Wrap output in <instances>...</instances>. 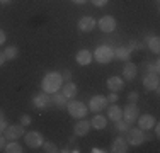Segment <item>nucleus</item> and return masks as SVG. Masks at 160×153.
Returning <instances> with one entry per match:
<instances>
[{
	"label": "nucleus",
	"mask_w": 160,
	"mask_h": 153,
	"mask_svg": "<svg viewBox=\"0 0 160 153\" xmlns=\"http://www.w3.org/2000/svg\"><path fill=\"white\" fill-rule=\"evenodd\" d=\"M63 85V78L60 72H48L44 73L43 80H41V90L46 92V94H55L62 89Z\"/></svg>",
	"instance_id": "1"
},
{
	"label": "nucleus",
	"mask_w": 160,
	"mask_h": 153,
	"mask_svg": "<svg viewBox=\"0 0 160 153\" xmlns=\"http://www.w3.org/2000/svg\"><path fill=\"white\" fill-rule=\"evenodd\" d=\"M92 58H96L97 63L101 65H108L114 60V48L109 44H102V46H97L96 51L92 53Z\"/></svg>",
	"instance_id": "2"
},
{
	"label": "nucleus",
	"mask_w": 160,
	"mask_h": 153,
	"mask_svg": "<svg viewBox=\"0 0 160 153\" xmlns=\"http://www.w3.org/2000/svg\"><path fill=\"white\" fill-rule=\"evenodd\" d=\"M148 138L150 136H147L145 131L140 129V128H129L126 131V141H128V145H131V146H140V145H143Z\"/></svg>",
	"instance_id": "3"
},
{
	"label": "nucleus",
	"mask_w": 160,
	"mask_h": 153,
	"mask_svg": "<svg viewBox=\"0 0 160 153\" xmlns=\"http://www.w3.org/2000/svg\"><path fill=\"white\" fill-rule=\"evenodd\" d=\"M67 111H68V114H70L72 117H75V119H82V117L87 116L89 107L83 104L82 101H70L67 104Z\"/></svg>",
	"instance_id": "4"
},
{
	"label": "nucleus",
	"mask_w": 160,
	"mask_h": 153,
	"mask_svg": "<svg viewBox=\"0 0 160 153\" xmlns=\"http://www.w3.org/2000/svg\"><path fill=\"white\" fill-rule=\"evenodd\" d=\"M32 106L36 107V109H49V107L53 106V101H51V94H46V92L41 90L39 94H36L32 97Z\"/></svg>",
	"instance_id": "5"
},
{
	"label": "nucleus",
	"mask_w": 160,
	"mask_h": 153,
	"mask_svg": "<svg viewBox=\"0 0 160 153\" xmlns=\"http://www.w3.org/2000/svg\"><path fill=\"white\" fill-rule=\"evenodd\" d=\"M24 141L29 148H41L44 143V138L39 131H28L24 133Z\"/></svg>",
	"instance_id": "6"
},
{
	"label": "nucleus",
	"mask_w": 160,
	"mask_h": 153,
	"mask_svg": "<svg viewBox=\"0 0 160 153\" xmlns=\"http://www.w3.org/2000/svg\"><path fill=\"white\" fill-rule=\"evenodd\" d=\"M108 106H109V101H108V97H104V95H94V97L89 101V111H92L94 114L108 109Z\"/></svg>",
	"instance_id": "7"
},
{
	"label": "nucleus",
	"mask_w": 160,
	"mask_h": 153,
	"mask_svg": "<svg viewBox=\"0 0 160 153\" xmlns=\"http://www.w3.org/2000/svg\"><path fill=\"white\" fill-rule=\"evenodd\" d=\"M138 116H140V109L136 106V102H129L128 106L123 107V119L128 121L129 124H133V122L138 119Z\"/></svg>",
	"instance_id": "8"
},
{
	"label": "nucleus",
	"mask_w": 160,
	"mask_h": 153,
	"mask_svg": "<svg viewBox=\"0 0 160 153\" xmlns=\"http://www.w3.org/2000/svg\"><path fill=\"white\" fill-rule=\"evenodd\" d=\"M158 85H160L158 73H152V72H147V73H145V76H143V87H145V90L155 92V90H158Z\"/></svg>",
	"instance_id": "9"
},
{
	"label": "nucleus",
	"mask_w": 160,
	"mask_h": 153,
	"mask_svg": "<svg viewBox=\"0 0 160 153\" xmlns=\"http://www.w3.org/2000/svg\"><path fill=\"white\" fill-rule=\"evenodd\" d=\"M24 126L19 122V124H10V126H7L5 128V131H3V136L7 138L9 141H12V140H19L21 136H24Z\"/></svg>",
	"instance_id": "10"
},
{
	"label": "nucleus",
	"mask_w": 160,
	"mask_h": 153,
	"mask_svg": "<svg viewBox=\"0 0 160 153\" xmlns=\"http://www.w3.org/2000/svg\"><path fill=\"white\" fill-rule=\"evenodd\" d=\"M116 19L112 17V15H104V17H101L99 19V22H97V26H99V29L102 31V32H112L114 29H116Z\"/></svg>",
	"instance_id": "11"
},
{
	"label": "nucleus",
	"mask_w": 160,
	"mask_h": 153,
	"mask_svg": "<svg viewBox=\"0 0 160 153\" xmlns=\"http://www.w3.org/2000/svg\"><path fill=\"white\" fill-rule=\"evenodd\" d=\"M136 122H138V128L140 129H143V131H150L157 121H155V117L152 116V114H142V116H138Z\"/></svg>",
	"instance_id": "12"
},
{
	"label": "nucleus",
	"mask_w": 160,
	"mask_h": 153,
	"mask_svg": "<svg viewBox=\"0 0 160 153\" xmlns=\"http://www.w3.org/2000/svg\"><path fill=\"white\" fill-rule=\"evenodd\" d=\"M92 53L89 49H78L77 55H75V61L80 65V67H87V65L92 63Z\"/></svg>",
	"instance_id": "13"
},
{
	"label": "nucleus",
	"mask_w": 160,
	"mask_h": 153,
	"mask_svg": "<svg viewBox=\"0 0 160 153\" xmlns=\"http://www.w3.org/2000/svg\"><path fill=\"white\" fill-rule=\"evenodd\" d=\"M89 131H90V121H87L85 117H82V119H78V122H75L73 126L75 136H85Z\"/></svg>",
	"instance_id": "14"
},
{
	"label": "nucleus",
	"mask_w": 160,
	"mask_h": 153,
	"mask_svg": "<svg viewBox=\"0 0 160 153\" xmlns=\"http://www.w3.org/2000/svg\"><path fill=\"white\" fill-rule=\"evenodd\" d=\"M78 29L82 31V32H90V31L96 29V19L90 17V15H85V17H82L78 21Z\"/></svg>",
	"instance_id": "15"
},
{
	"label": "nucleus",
	"mask_w": 160,
	"mask_h": 153,
	"mask_svg": "<svg viewBox=\"0 0 160 153\" xmlns=\"http://www.w3.org/2000/svg\"><path fill=\"white\" fill-rule=\"evenodd\" d=\"M128 141H126V138H123V136H119V138H116V140L112 141V145H111V151L112 153H126L128 151Z\"/></svg>",
	"instance_id": "16"
},
{
	"label": "nucleus",
	"mask_w": 160,
	"mask_h": 153,
	"mask_svg": "<svg viewBox=\"0 0 160 153\" xmlns=\"http://www.w3.org/2000/svg\"><path fill=\"white\" fill-rule=\"evenodd\" d=\"M136 75H138V67L135 63H131V61H126V65L123 68V78L124 80H135Z\"/></svg>",
	"instance_id": "17"
},
{
	"label": "nucleus",
	"mask_w": 160,
	"mask_h": 153,
	"mask_svg": "<svg viewBox=\"0 0 160 153\" xmlns=\"http://www.w3.org/2000/svg\"><path fill=\"white\" fill-rule=\"evenodd\" d=\"M108 89L111 90V92H119V90H123L124 89V82H123V78L121 76H109L108 78Z\"/></svg>",
	"instance_id": "18"
},
{
	"label": "nucleus",
	"mask_w": 160,
	"mask_h": 153,
	"mask_svg": "<svg viewBox=\"0 0 160 153\" xmlns=\"http://www.w3.org/2000/svg\"><path fill=\"white\" fill-rule=\"evenodd\" d=\"M129 58H131V51L128 49V46H119V48H114V60L129 61Z\"/></svg>",
	"instance_id": "19"
},
{
	"label": "nucleus",
	"mask_w": 160,
	"mask_h": 153,
	"mask_svg": "<svg viewBox=\"0 0 160 153\" xmlns=\"http://www.w3.org/2000/svg\"><path fill=\"white\" fill-rule=\"evenodd\" d=\"M108 119H111V121H119V119H123V107H119V106H116V104H112V106H109V109H108Z\"/></svg>",
	"instance_id": "20"
},
{
	"label": "nucleus",
	"mask_w": 160,
	"mask_h": 153,
	"mask_svg": "<svg viewBox=\"0 0 160 153\" xmlns=\"http://www.w3.org/2000/svg\"><path fill=\"white\" fill-rule=\"evenodd\" d=\"M106 126H108V117L102 116V114L96 112V116L92 117V121H90V128L94 129H104Z\"/></svg>",
	"instance_id": "21"
},
{
	"label": "nucleus",
	"mask_w": 160,
	"mask_h": 153,
	"mask_svg": "<svg viewBox=\"0 0 160 153\" xmlns=\"http://www.w3.org/2000/svg\"><path fill=\"white\" fill-rule=\"evenodd\" d=\"M145 41H147V48L150 49L152 53L158 55L160 53V39H158V36H147Z\"/></svg>",
	"instance_id": "22"
},
{
	"label": "nucleus",
	"mask_w": 160,
	"mask_h": 153,
	"mask_svg": "<svg viewBox=\"0 0 160 153\" xmlns=\"http://www.w3.org/2000/svg\"><path fill=\"white\" fill-rule=\"evenodd\" d=\"M62 94L67 99H73L75 95H77V85H75L73 82H65L62 85Z\"/></svg>",
	"instance_id": "23"
},
{
	"label": "nucleus",
	"mask_w": 160,
	"mask_h": 153,
	"mask_svg": "<svg viewBox=\"0 0 160 153\" xmlns=\"http://www.w3.org/2000/svg\"><path fill=\"white\" fill-rule=\"evenodd\" d=\"M51 101H53V106H56V107H67V104H68V99L60 90L51 94Z\"/></svg>",
	"instance_id": "24"
},
{
	"label": "nucleus",
	"mask_w": 160,
	"mask_h": 153,
	"mask_svg": "<svg viewBox=\"0 0 160 153\" xmlns=\"http://www.w3.org/2000/svg\"><path fill=\"white\" fill-rule=\"evenodd\" d=\"M3 151L5 153H22V146L17 143V140H12L9 141V143H5V148H3Z\"/></svg>",
	"instance_id": "25"
},
{
	"label": "nucleus",
	"mask_w": 160,
	"mask_h": 153,
	"mask_svg": "<svg viewBox=\"0 0 160 153\" xmlns=\"http://www.w3.org/2000/svg\"><path fill=\"white\" fill-rule=\"evenodd\" d=\"M3 55H5V60H16L19 56V48L17 46H7L5 51H3Z\"/></svg>",
	"instance_id": "26"
},
{
	"label": "nucleus",
	"mask_w": 160,
	"mask_h": 153,
	"mask_svg": "<svg viewBox=\"0 0 160 153\" xmlns=\"http://www.w3.org/2000/svg\"><path fill=\"white\" fill-rule=\"evenodd\" d=\"M129 128H131V124H129L128 121H124V119H119V121H116V129H118L119 133H126Z\"/></svg>",
	"instance_id": "27"
},
{
	"label": "nucleus",
	"mask_w": 160,
	"mask_h": 153,
	"mask_svg": "<svg viewBox=\"0 0 160 153\" xmlns=\"http://www.w3.org/2000/svg\"><path fill=\"white\" fill-rule=\"evenodd\" d=\"M43 151L44 153H56L58 151V146H56L53 141H44L43 143Z\"/></svg>",
	"instance_id": "28"
},
{
	"label": "nucleus",
	"mask_w": 160,
	"mask_h": 153,
	"mask_svg": "<svg viewBox=\"0 0 160 153\" xmlns=\"http://www.w3.org/2000/svg\"><path fill=\"white\" fill-rule=\"evenodd\" d=\"M147 72H152V73H158V72H160V63H158V60H155L153 61V63H150V65H147Z\"/></svg>",
	"instance_id": "29"
},
{
	"label": "nucleus",
	"mask_w": 160,
	"mask_h": 153,
	"mask_svg": "<svg viewBox=\"0 0 160 153\" xmlns=\"http://www.w3.org/2000/svg\"><path fill=\"white\" fill-rule=\"evenodd\" d=\"M31 121H32V119H31V116H29V114H22V116L19 117V122H21V124L24 126V128L31 124Z\"/></svg>",
	"instance_id": "30"
},
{
	"label": "nucleus",
	"mask_w": 160,
	"mask_h": 153,
	"mask_svg": "<svg viewBox=\"0 0 160 153\" xmlns=\"http://www.w3.org/2000/svg\"><path fill=\"white\" fill-rule=\"evenodd\" d=\"M7 121H5V114H3V111L0 109V133H3L5 131V128H7Z\"/></svg>",
	"instance_id": "31"
},
{
	"label": "nucleus",
	"mask_w": 160,
	"mask_h": 153,
	"mask_svg": "<svg viewBox=\"0 0 160 153\" xmlns=\"http://www.w3.org/2000/svg\"><path fill=\"white\" fill-rule=\"evenodd\" d=\"M138 99H140V94L136 90H133L128 94V102H138Z\"/></svg>",
	"instance_id": "32"
},
{
	"label": "nucleus",
	"mask_w": 160,
	"mask_h": 153,
	"mask_svg": "<svg viewBox=\"0 0 160 153\" xmlns=\"http://www.w3.org/2000/svg\"><path fill=\"white\" fill-rule=\"evenodd\" d=\"M140 48H143V46L142 44H140V43H136V41H129V44H128V49H129V51H135V49H140Z\"/></svg>",
	"instance_id": "33"
},
{
	"label": "nucleus",
	"mask_w": 160,
	"mask_h": 153,
	"mask_svg": "<svg viewBox=\"0 0 160 153\" xmlns=\"http://www.w3.org/2000/svg\"><path fill=\"white\" fill-rule=\"evenodd\" d=\"M62 78H63V82H72V72L70 70H63L62 72Z\"/></svg>",
	"instance_id": "34"
},
{
	"label": "nucleus",
	"mask_w": 160,
	"mask_h": 153,
	"mask_svg": "<svg viewBox=\"0 0 160 153\" xmlns=\"http://www.w3.org/2000/svg\"><path fill=\"white\" fill-rule=\"evenodd\" d=\"M90 2H92L94 7H104V5H108L109 0H90Z\"/></svg>",
	"instance_id": "35"
},
{
	"label": "nucleus",
	"mask_w": 160,
	"mask_h": 153,
	"mask_svg": "<svg viewBox=\"0 0 160 153\" xmlns=\"http://www.w3.org/2000/svg\"><path fill=\"white\" fill-rule=\"evenodd\" d=\"M118 99H119V97H118V92H111V94H109V97H108V101L111 102V104H116Z\"/></svg>",
	"instance_id": "36"
},
{
	"label": "nucleus",
	"mask_w": 160,
	"mask_h": 153,
	"mask_svg": "<svg viewBox=\"0 0 160 153\" xmlns=\"http://www.w3.org/2000/svg\"><path fill=\"white\" fill-rule=\"evenodd\" d=\"M5 143H7V138L3 136V133H0V151H3V148H5Z\"/></svg>",
	"instance_id": "37"
},
{
	"label": "nucleus",
	"mask_w": 160,
	"mask_h": 153,
	"mask_svg": "<svg viewBox=\"0 0 160 153\" xmlns=\"http://www.w3.org/2000/svg\"><path fill=\"white\" fill-rule=\"evenodd\" d=\"M5 41H7V34H5V31L0 29V46L5 44Z\"/></svg>",
	"instance_id": "38"
},
{
	"label": "nucleus",
	"mask_w": 160,
	"mask_h": 153,
	"mask_svg": "<svg viewBox=\"0 0 160 153\" xmlns=\"http://www.w3.org/2000/svg\"><path fill=\"white\" fill-rule=\"evenodd\" d=\"M72 3H75V5H83V3H87L89 0H70Z\"/></svg>",
	"instance_id": "39"
},
{
	"label": "nucleus",
	"mask_w": 160,
	"mask_h": 153,
	"mask_svg": "<svg viewBox=\"0 0 160 153\" xmlns=\"http://www.w3.org/2000/svg\"><path fill=\"white\" fill-rule=\"evenodd\" d=\"M153 129H155V136L158 138V136H160V126L157 124V122H155V124H153Z\"/></svg>",
	"instance_id": "40"
},
{
	"label": "nucleus",
	"mask_w": 160,
	"mask_h": 153,
	"mask_svg": "<svg viewBox=\"0 0 160 153\" xmlns=\"http://www.w3.org/2000/svg\"><path fill=\"white\" fill-rule=\"evenodd\" d=\"M90 151H92V153H104L106 150H102V148H96V146H94V148H92V150H90Z\"/></svg>",
	"instance_id": "41"
},
{
	"label": "nucleus",
	"mask_w": 160,
	"mask_h": 153,
	"mask_svg": "<svg viewBox=\"0 0 160 153\" xmlns=\"http://www.w3.org/2000/svg\"><path fill=\"white\" fill-rule=\"evenodd\" d=\"M5 61H7V60H5V55H3V53H0V67H2Z\"/></svg>",
	"instance_id": "42"
},
{
	"label": "nucleus",
	"mask_w": 160,
	"mask_h": 153,
	"mask_svg": "<svg viewBox=\"0 0 160 153\" xmlns=\"http://www.w3.org/2000/svg\"><path fill=\"white\" fill-rule=\"evenodd\" d=\"M60 151H63V153H68V151H70V146H68V145H67V146H65L63 150H60Z\"/></svg>",
	"instance_id": "43"
},
{
	"label": "nucleus",
	"mask_w": 160,
	"mask_h": 153,
	"mask_svg": "<svg viewBox=\"0 0 160 153\" xmlns=\"http://www.w3.org/2000/svg\"><path fill=\"white\" fill-rule=\"evenodd\" d=\"M12 2V0H0V3H3V5H5V3H10Z\"/></svg>",
	"instance_id": "44"
},
{
	"label": "nucleus",
	"mask_w": 160,
	"mask_h": 153,
	"mask_svg": "<svg viewBox=\"0 0 160 153\" xmlns=\"http://www.w3.org/2000/svg\"><path fill=\"white\" fill-rule=\"evenodd\" d=\"M72 151H73V153H78L80 148H78V146H73V150H72Z\"/></svg>",
	"instance_id": "45"
}]
</instances>
